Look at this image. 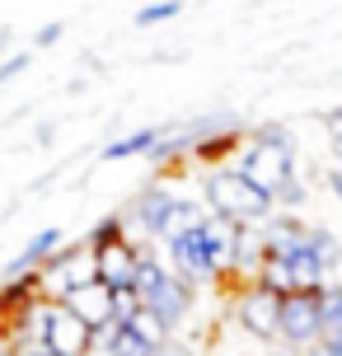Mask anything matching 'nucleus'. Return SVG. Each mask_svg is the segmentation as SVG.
Returning a JSON list of instances; mask_svg holds the SVG:
<instances>
[{"instance_id":"obj_1","label":"nucleus","mask_w":342,"mask_h":356,"mask_svg":"<svg viewBox=\"0 0 342 356\" xmlns=\"http://www.w3.org/2000/svg\"><path fill=\"white\" fill-rule=\"evenodd\" d=\"M234 169L249 178L258 193H268L277 207H305V178H300V164H295V136L286 127H258L253 136H244L239 155H234Z\"/></svg>"},{"instance_id":"obj_2","label":"nucleus","mask_w":342,"mask_h":356,"mask_svg":"<svg viewBox=\"0 0 342 356\" xmlns=\"http://www.w3.org/2000/svg\"><path fill=\"white\" fill-rule=\"evenodd\" d=\"M239 234H244L239 225L220 220V216H206L197 230L164 239L160 253H164V263L174 267L183 282H193L202 291V286H216V282H225V277H230L234 249H239Z\"/></svg>"},{"instance_id":"obj_3","label":"nucleus","mask_w":342,"mask_h":356,"mask_svg":"<svg viewBox=\"0 0 342 356\" xmlns=\"http://www.w3.org/2000/svg\"><path fill=\"white\" fill-rule=\"evenodd\" d=\"M136 296H141V309L160 323L169 338H179V328L193 319V305H197V286L183 282L174 267L164 263L160 249H141V272H136Z\"/></svg>"},{"instance_id":"obj_4","label":"nucleus","mask_w":342,"mask_h":356,"mask_svg":"<svg viewBox=\"0 0 342 356\" xmlns=\"http://www.w3.org/2000/svg\"><path fill=\"white\" fill-rule=\"evenodd\" d=\"M202 202H206L211 216L230 220L239 230H263L272 216H277V202L268 193H258L234 164H216V169L202 174Z\"/></svg>"},{"instance_id":"obj_5","label":"nucleus","mask_w":342,"mask_h":356,"mask_svg":"<svg viewBox=\"0 0 342 356\" xmlns=\"http://www.w3.org/2000/svg\"><path fill=\"white\" fill-rule=\"evenodd\" d=\"M179 202H183V193H174L164 178H155V183H145L141 193L127 202V211H122V220H127V234L136 239H169L174 234V216H179Z\"/></svg>"},{"instance_id":"obj_6","label":"nucleus","mask_w":342,"mask_h":356,"mask_svg":"<svg viewBox=\"0 0 342 356\" xmlns=\"http://www.w3.org/2000/svg\"><path fill=\"white\" fill-rule=\"evenodd\" d=\"M230 323L249 342H282V296L268 286H239L230 300Z\"/></svg>"},{"instance_id":"obj_7","label":"nucleus","mask_w":342,"mask_h":356,"mask_svg":"<svg viewBox=\"0 0 342 356\" xmlns=\"http://www.w3.org/2000/svg\"><path fill=\"white\" fill-rule=\"evenodd\" d=\"M324 342V291H300V296H282V342L286 352L305 356L309 347Z\"/></svg>"},{"instance_id":"obj_8","label":"nucleus","mask_w":342,"mask_h":356,"mask_svg":"<svg viewBox=\"0 0 342 356\" xmlns=\"http://www.w3.org/2000/svg\"><path fill=\"white\" fill-rule=\"evenodd\" d=\"M42 347L52 356H94L99 352V333L85 319H75L66 305H47V314H42Z\"/></svg>"},{"instance_id":"obj_9","label":"nucleus","mask_w":342,"mask_h":356,"mask_svg":"<svg viewBox=\"0 0 342 356\" xmlns=\"http://www.w3.org/2000/svg\"><path fill=\"white\" fill-rule=\"evenodd\" d=\"M164 342H169V333L141 309L131 323H113L108 333L99 338V352L104 356H155Z\"/></svg>"},{"instance_id":"obj_10","label":"nucleus","mask_w":342,"mask_h":356,"mask_svg":"<svg viewBox=\"0 0 342 356\" xmlns=\"http://www.w3.org/2000/svg\"><path fill=\"white\" fill-rule=\"evenodd\" d=\"M141 249L136 239H122V244H108V249L94 253V282L108 286L113 296L122 291H136V272H141Z\"/></svg>"},{"instance_id":"obj_11","label":"nucleus","mask_w":342,"mask_h":356,"mask_svg":"<svg viewBox=\"0 0 342 356\" xmlns=\"http://www.w3.org/2000/svg\"><path fill=\"white\" fill-rule=\"evenodd\" d=\"M61 244H66V234H61V230H38L33 239H28V244H24V249H19L10 263H5V272H0V277H5V282H24V277H38V272L52 263L56 253H61Z\"/></svg>"},{"instance_id":"obj_12","label":"nucleus","mask_w":342,"mask_h":356,"mask_svg":"<svg viewBox=\"0 0 342 356\" xmlns=\"http://www.w3.org/2000/svg\"><path fill=\"white\" fill-rule=\"evenodd\" d=\"M66 309H71L75 319H85V323H90L99 338H104L113 323H117V319H113V291H108V286H99V282L80 286L71 300H66Z\"/></svg>"},{"instance_id":"obj_13","label":"nucleus","mask_w":342,"mask_h":356,"mask_svg":"<svg viewBox=\"0 0 342 356\" xmlns=\"http://www.w3.org/2000/svg\"><path fill=\"white\" fill-rule=\"evenodd\" d=\"M164 127H141V131H127V136H117V141L104 145V160H131V155H155V145H160Z\"/></svg>"},{"instance_id":"obj_14","label":"nucleus","mask_w":342,"mask_h":356,"mask_svg":"<svg viewBox=\"0 0 342 356\" xmlns=\"http://www.w3.org/2000/svg\"><path fill=\"white\" fill-rule=\"evenodd\" d=\"M122 239H131V234H127L122 211H113V216H104V220L90 230V239H85V244H90V253H99V249H108V244H122Z\"/></svg>"},{"instance_id":"obj_15","label":"nucleus","mask_w":342,"mask_h":356,"mask_svg":"<svg viewBox=\"0 0 342 356\" xmlns=\"http://www.w3.org/2000/svg\"><path fill=\"white\" fill-rule=\"evenodd\" d=\"M342 338V282L324 286V342Z\"/></svg>"},{"instance_id":"obj_16","label":"nucleus","mask_w":342,"mask_h":356,"mask_svg":"<svg viewBox=\"0 0 342 356\" xmlns=\"http://www.w3.org/2000/svg\"><path fill=\"white\" fill-rule=\"evenodd\" d=\"M183 15V5L179 0H160V5H136V24H141V29H155V24H164V19H179Z\"/></svg>"},{"instance_id":"obj_17","label":"nucleus","mask_w":342,"mask_h":356,"mask_svg":"<svg viewBox=\"0 0 342 356\" xmlns=\"http://www.w3.org/2000/svg\"><path fill=\"white\" fill-rule=\"evenodd\" d=\"M28 66H33V56H28V52L5 56V61H0V85H10V80H15V75H24Z\"/></svg>"},{"instance_id":"obj_18","label":"nucleus","mask_w":342,"mask_h":356,"mask_svg":"<svg viewBox=\"0 0 342 356\" xmlns=\"http://www.w3.org/2000/svg\"><path fill=\"white\" fill-rule=\"evenodd\" d=\"M155 356H202V352L193 347V342H183V338H169V342H164V347H160Z\"/></svg>"},{"instance_id":"obj_19","label":"nucleus","mask_w":342,"mask_h":356,"mask_svg":"<svg viewBox=\"0 0 342 356\" xmlns=\"http://www.w3.org/2000/svg\"><path fill=\"white\" fill-rule=\"evenodd\" d=\"M5 356H52V352H47L42 342H10V352H5Z\"/></svg>"},{"instance_id":"obj_20","label":"nucleus","mask_w":342,"mask_h":356,"mask_svg":"<svg viewBox=\"0 0 342 356\" xmlns=\"http://www.w3.org/2000/svg\"><path fill=\"white\" fill-rule=\"evenodd\" d=\"M56 38H61V24H56V19H52V24H42V29H38V33H33V42H38V47H52Z\"/></svg>"},{"instance_id":"obj_21","label":"nucleus","mask_w":342,"mask_h":356,"mask_svg":"<svg viewBox=\"0 0 342 356\" xmlns=\"http://www.w3.org/2000/svg\"><path fill=\"white\" fill-rule=\"evenodd\" d=\"M324 183H328V193H333V197L342 202V160H333V169L324 174Z\"/></svg>"},{"instance_id":"obj_22","label":"nucleus","mask_w":342,"mask_h":356,"mask_svg":"<svg viewBox=\"0 0 342 356\" xmlns=\"http://www.w3.org/2000/svg\"><path fill=\"white\" fill-rule=\"evenodd\" d=\"M305 356H342V347L338 342H319V347H309Z\"/></svg>"},{"instance_id":"obj_23","label":"nucleus","mask_w":342,"mask_h":356,"mask_svg":"<svg viewBox=\"0 0 342 356\" xmlns=\"http://www.w3.org/2000/svg\"><path fill=\"white\" fill-rule=\"evenodd\" d=\"M94 356H104V352H94Z\"/></svg>"},{"instance_id":"obj_24","label":"nucleus","mask_w":342,"mask_h":356,"mask_svg":"<svg viewBox=\"0 0 342 356\" xmlns=\"http://www.w3.org/2000/svg\"><path fill=\"white\" fill-rule=\"evenodd\" d=\"M0 272H5V267H0Z\"/></svg>"}]
</instances>
